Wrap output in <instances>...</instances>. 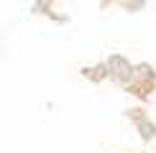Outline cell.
<instances>
[{"label":"cell","instance_id":"6da1fadb","mask_svg":"<svg viewBox=\"0 0 156 153\" xmlns=\"http://www.w3.org/2000/svg\"><path fill=\"white\" fill-rule=\"evenodd\" d=\"M126 89L136 100L146 102L154 94V89H156V69L151 64H146V61L144 64H133V74H131V79H128Z\"/></svg>","mask_w":156,"mask_h":153},{"label":"cell","instance_id":"7a4b0ae2","mask_svg":"<svg viewBox=\"0 0 156 153\" xmlns=\"http://www.w3.org/2000/svg\"><path fill=\"white\" fill-rule=\"evenodd\" d=\"M105 66H108V76L113 82H118V84H123V87L128 84V79H131V74H133V64L128 61L126 56H120V54L108 56Z\"/></svg>","mask_w":156,"mask_h":153},{"label":"cell","instance_id":"3957f363","mask_svg":"<svg viewBox=\"0 0 156 153\" xmlns=\"http://www.w3.org/2000/svg\"><path fill=\"white\" fill-rule=\"evenodd\" d=\"M126 117L133 120V125H136V130H138V135L144 138L146 143L156 138V123L146 115V107H131V110L126 112Z\"/></svg>","mask_w":156,"mask_h":153},{"label":"cell","instance_id":"277c9868","mask_svg":"<svg viewBox=\"0 0 156 153\" xmlns=\"http://www.w3.org/2000/svg\"><path fill=\"white\" fill-rule=\"evenodd\" d=\"M82 74L87 76V79H92L95 84H97V82L108 79V66H105V61L97 64V66H84V69H82Z\"/></svg>","mask_w":156,"mask_h":153}]
</instances>
